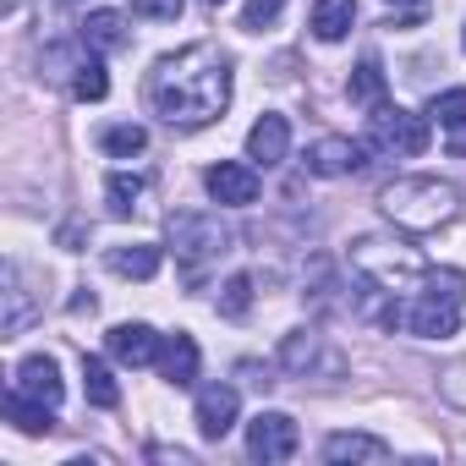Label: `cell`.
<instances>
[{"instance_id":"obj_1","label":"cell","mask_w":466,"mask_h":466,"mask_svg":"<svg viewBox=\"0 0 466 466\" xmlns=\"http://www.w3.org/2000/svg\"><path fill=\"white\" fill-rule=\"evenodd\" d=\"M230 105V56L219 45H187L176 56H159L148 72V110L176 127V132H198L208 121H219Z\"/></svg>"},{"instance_id":"obj_2","label":"cell","mask_w":466,"mask_h":466,"mask_svg":"<svg viewBox=\"0 0 466 466\" xmlns=\"http://www.w3.org/2000/svg\"><path fill=\"white\" fill-rule=\"evenodd\" d=\"M379 208H384L390 225L411 230V237H428V230H444V225L461 219L466 198H461V187L444 181V176H395V181H384Z\"/></svg>"},{"instance_id":"obj_3","label":"cell","mask_w":466,"mask_h":466,"mask_svg":"<svg viewBox=\"0 0 466 466\" xmlns=\"http://www.w3.org/2000/svg\"><path fill=\"white\" fill-rule=\"evenodd\" d=\"M461 308H466V275L461 269H428V280L406 297L400 329L417 340H450L461 329Z\"/></svg>"},{"instance_id":"obj_4","label":"cell","mask_w":466,"mask_h":466,"mask_svg":"<svg viewBox=\"0 0 466 466\" xmlns=\"http://www.w3.org/2000/svg\"><path fill=\"white\" fill-rule=\"evenodd\" d=\"M351 269L357 275H368L373 286H384V291H395V297H411L422 280H428V258L417 253V248H406V242H390V237H362L357 248H351Z\"/></svg>"},{"instance_id":"obj_5","label":"cell","mask_w":466,"mask_h":466,"mask_svg":"<svg viewBox=\"0 0 466 466\" xmlns=\"http://www.w3.org/2000/svg\"><path fill=\"white\" fill-rule=\"evenodd\" d=\"M165 237H170V253L187 269H203V264L225 258L230 242H237V237H230V225L219 214H208V208H170L165 214Z\"/></svg>"},{"instance_id":"obj_6","label":"cell","mask_w":466,"mask_h":466,"mask_svg":"<svg viewBox=\"0 0 466 466\" xmlns=\"http://www.w3.org/2000/svg\"><path fill=\"white\" fill-rule=\"evenodd\" d=\"M362 143L373 159H417L428 148V116H411L400 105H379V110H368Z\"/></svg>"},{"instance_id":"obj_7","label":"cell","mask_w":466,"mask_h":466,"mask_svg":"<svg viewBox=\"0 0 466 466\" xmlns=\"http://www.w3.org/2000/svg\"><path fill=\"white\" fill-rule=\"evenodd\" d=\"M203 187H208V198L225 203V208H248V203H258V192H264L253 159H219V165H208V170H203Z\"/></svg>"},{"instance_id":"obj_8","label":"cell","mask_w":466,"mask_h":466,"mask_svg":"<svg viewBox=\"0 0 466 466\" xmlns=\"http://www.w3.org/2000/svg\"><path fill=\"white\" fill-rule=\"evenodd\" d=\"M297 444H302V433H297V422H291L286 411H258V417L248 422V455H253V461H264V466L291 461V455H297Z\"/></svg>"},{"instance_id":"obj_9","label":"cell","mask_w":466,"mask_h":466,"mask_svg":"<svg viewBox=\"0 0 466 466\" xmlns=\"http://www.w3.org/2000/svg\"><path fill=\"white\" fill-rule=\"evenodd\" d=\"M280 368H286V373H308V379H313V373H329V379H335L346 362H340V351H335L319 329H291V335L280 340Z\"/></svg>"},{"instance_id":"obj_10","label":"cell","mask_w":466,"mask_h":466,"mask_svg":"<svg viewBox=\"0 0 466 466\" xmlns=\"http://www.w3.org/2000/svg\"><path fill=\"white\" fill-rule=\"evenodd\" d=\"M368 159H373V154H368V143H357V137H319V143L302 154L308 176H324V181L351 176V170H362Z\"/></svg>"},{"instance_id":"obj_11","label":"cell","mask_w":466,"mask_h":466,"mask_svg":"<svg viewBox=\"0 0 466 466\" xmlns=\"http://www.w3.org/2000/svg\"><path fill=\"white\" fill-rule=\"evenodd\" d=\"M237 411H242V395L230 390V384H208V390H198V433H203L208 444L237 428Z\"/></svg>"},{"instance_id":"obj_12","label":"cell","mask_w":466,"mask_h":466,"mask_svg":"<svg viewBox=\"0 0 466 466\" xmlns=\"http://www.w3.org/2000/svg\"><path fill=\"white\" fill-rule=\"evenodd\" d=\"M12 390H23L28 400H45V406H61V395H66L61 368H56V357H45V351H34V357H23V362H17Z\"/></svg>"},{"instance_id":"obj_13","label":"cell","mask_w":466,"mask_h":466,"mask_svg":"<svg viewBox=\"0 0 466 466\" xmlns=\"http://www.w3.org/2000/svg\"><path fill=\"white\" fill-rule=\"evenodd\" d=\"M0 286H6V291H0V302H6V308H0V329H6V335H23V329L34 324V297H28V269H23L17 258H6V269H0Z\"/></svg>"},{"instance_id":"obj_14","label":"cell","mask_w":466,"mask_h":466,"mask_svg":"<svg viewBox=\"0 0 466 466\" xmlns=\"http://www.w3.org/2000/svg\"><path fill=\"white\" fill-rule=\"evenodd\" d=\"M286 154H291V121L275 116V110L258 116L253 132H248V159L264 165V170H275V165H286Z\"/></svg>"},{"instance_id":"obj_15","label":"cell","mask_w":466,"mask_h":466,"mask_svg":"<svg viewBox=\"0 0 466 466\" xmlns=\"http://www.w3.org/2000/svg\"><path fill=\"white\" fill-rule=\"evenodd\" d=\"M105 346H110V357L116 362H127V368H148V362H159V335L148 329V324H116L110 335H105Z\"/></svg>"},{"instance_id":"obj_16","label":"cell","mask_w":466,"mask_h":466,"mask_svg":"<svg viewBox=\"0 0 466 466\" xmlns=\"http://www.w3.org/2000/svg\"><path fill=\"white\" fill-rule=\"evenodd\" d=\"M159 368H165V379L176 384V390H192L198 384V340L192 335H165V346H159Z\"/></svg>"},{"instance_id":"obj_17","label":"cell","mask_w":466,"mask_h":466,"mask_svg":"<svg viewBox=\"0 0 466 466\" xmlns=\"http://www.w3.org/2000/svg\"><path fill=\"white\" fill-rule=\"evenodd\" d=\"M105 264H110L116 275H127V280H154L159 264H165V253H159L154 242H127V248H110Z\"/></svg>"},{"instance_id":"obj_18","label":"cell","mask_w":466,"mask_h":466,"mask_svg":"<svg viewBox=\"0 0 466 466\" xmlns=\"http://www.w3.org/2000/svg\"><path fill=\"white\" fill-rule=\"evenodd\" d=\"M351 23H357V0H319L313 6V39H324V45H340L346 34H351Z\"/></svg>"},{"instance_id":"obj_19","label":"cell","mask_w":466,"mask_h":466,"mask_svg":"<svg viewBox=\"0 0 466 466\" xmlns=\"http://www.w3.org/2000/svg\"><path fill=\"white\" fill-rule=\"evenodd\" d=\"M77 39H83L88 50H99V56H110V50H127V17H121V12H88Z\"/></svg>"},{"instance_id":"obj_20","label":"cell","mask_w":466,"mask_h":466,"mask_svg":"<svg viewBox=\"0 0 466 466\" xmlns=\"http://www.w3.org/2000/svg\"><path fill=\"white\" fill-rule=\"evenodd\" d=\"M324 461H390V444L373 433H329L324 439Z\"/></svg>"},{"instance_id":"obj_21","label":"cell","mask_w":466,"mask_h":466,"mask_svg":"<svg viewBox=\"0 0 466 466\" xmlns=\"http://www.w3.org/2000/svg\"><path fill=\"white\" fill-rule=\"evenodd\" d=\"M6 422H12L17 433H50V428H56V406L28 400L23 390H6Z\"/></svg>"},{"instance_id":"obj_22","label":"cell","mask_w":466,"mask_h":466,"mask_svg":"<svg viewBox=\"0 0 466 466\" xmlns=\"http://www.w3.org/2000/svg\"><path fill=\"white\" fill-rule=\"evenodd\" d=\"M105 94H110V72H105L99 50H83V61L72 66V99L94 105V99H105Z\"/></svg>"},{"instance_id":"obj_23","label":"cell","mask_w":466,"mask_h":466,"mask_svg":"<svg viewBox=\"0 0 466 466\" xmlns=\"http://www.w3.org/2000/svg\"><path fill=\"white\" fill-rule=\"evenodd\" d=\"M428 121H439V127L455 137V148H466V88H444V94H433Z\"/></svg>"},{"instance_id":"obj_24","label":"cell","mask_w":466,"mask_h":466,"mask_svg":"<svg viewBox=\"0 0 466 466\" xmlns=\"http://www.w3.org/2000/svg\"><path fill=\"white\" fill-rule=\"evenodd\" d=\"M99 148H105L110 159H132V154H143V148H148V132H143L137 121H116V127H105V132H99Z\"/></svg>"},{"instance_id":"obj_25","label":"cell","mask_w":466,"mask_h":466,"mask_svg":"<svg viewBox=\"0 0 466 466\" xmlns=\"http://www.w3.org/2000/svg\"><path fill=\"white\" fill-rule=\"evenodd\" d=\"M83 395H88L94 406H105V411L121 406V384L110 379V368H105L99 357H83Z\"/></svg>"},{"instance_id":"obj_26","label":"cell","mask_w":466,"mask_h":466,"mask_svg":"<svg viewBox=\"0 0 466 466\" xmlns=\"http://www.w3.org/2000/svg\"><path fill=\"white\" fill-rule=\"evenodd\" d=\"M351 105H362V110H379L384 105V66L373 56L351 72Z\"/></svg>"},{"instance_id":"obj_27","label":"cell","mask_w":466,"mask_h":466,"mask_svg":"<svg viewBox=\"0 0 466 466\" xmlns=\"http://www.w3.org/2000/svg\"><path fill=\"white\" fill-rule=\"evenodd\" d=\"M143 187H148L143 176H127V170H116V176L105 181V208H110L116 219H127V214L137 208V198H143Z\"/></svg>"},{"instance_id":"obj_28","label":"cell","mask_w":466,"mask_h":466,"mask_svg":"<svg viewBox=\"0 0 466 466\" xmlns=\"http://www.w3.org/2000/svg\"><path fill=\"white\" fill-rule=\"evenodd\" d=\"M214 308H219L225 319H248V308H253V275H230V280L219 286Z\"/></svg>"},{"instance_id":"obj_29","label":"cell","mask_w":466,"mask_h":466,"mask_svg":"<svg viewBox=\"0 0 466 466\" xmlns=\"http://www.w3.org/2000/svg\"><path fill=\"white\" fill-rule=\"evenodd\" d=\"M439 395H444L455 411H466V357H455V362L439 373Z\"/></svg>"},{"instance_id":"obj_30","label":"cell","mask_w":466,"mask_h":466,"mask_svg":"<svg viewBox=\"0 0 466 466\" xmlns=\"http://www.w3.org/2000/svg\"><path fill=\"white\" fill-rule=\"evenodd\" d=\"M280 12H286V0H248V6H242V28L248 34H264Z\"/></svg>"},{"instance_id":"obj_31","label":"cell","mask_w":466,"mask_h":466,"mask_svg":"<svg viewBox=\"0 0 466 466\" xmlns=\"http://www.w3.org/2000/svg\"><path fill=\"white\" fill-rule=\"evenodd\" d=\"M187 0H132V17H148V23H176Z\"/></svg>"},{"instance_id":"obj_32","label":"cell","mask_w":466,"mask_h":466,"mask_svg":"<svg viewBox=\"0 0 466 466\" xmlns=\"http://www.w3.org/2000/svg\"><path fill=\"white\" fill-rule=\"evenodd\" d=\"M390 6H417V12H422V0H390Z\"/></svg>"},{"instance_id":"obj_33","label":"cell","mask_w":466,"mask_h":466,"mask_svg":"<svg viewBox=\"0 0 466 466\" xmlns=\"http://www.w3.org/2000/svg\"><path fill=\"white\" fill-rule=\"evenodd\" d=\"M461 45H466V28H461Z\"/></svg>"},{"instance_id":"obj_34","label":"cell","mask_w":466,"mask_h":466,"mask_svg":"<svg viewBox=\"0 0 466 466\" xmlns=\"http://www.w3.org/2000/svg\"><path fill=\"white\" fill-rule=\"evenodd\" d=\"M208 6H219V0H208Z\"/></svg>"}]
</instances>
